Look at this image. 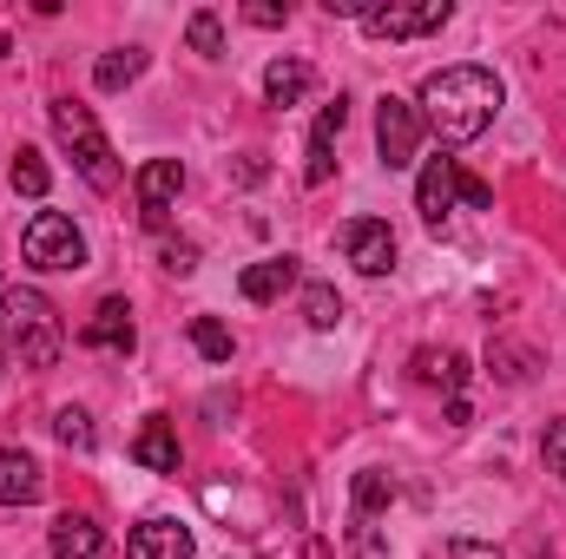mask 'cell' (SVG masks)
<instances>
[{
  "label": "cell",
  "mask_w": 566,
  "mask_h": 559,
  "mask_svg": "<svg viewBox=\"0 0 566 559\" xmlns=\"http://www.w3.org/2000/svg\"><path fill=\"white\" fill-rule=\"evenodd\" d=\"M416 113H422V126L448 145V151H454V145H474L494 126V113H501V80H494L488 66H441V73L422 80Z\"/></svg>",
  "instance_id": "obj_1"
},
{
  "label": "cell",
  "mask_w": 566,
  "mask_h": 559,
  "mask_svg": "<svg viewBox=\"0 0 566 559\" xmlns=\"http://www.w3.org/2000/svg\"><path fill=\"white\" fill-rule=\"evenodd\" d=\"M0 349L20 362V369H53L60 349H66V323L60 309L40 296V289H0Z\"/></svg>",
  "instance_id": "obj_2"
},
{
  "label": "cell",
  "mask_w": 566,
  "mask_h": 559,
  "mask_svg": "<svg viewBox=\"0 0 566 559\" xmlns=\"http://www.w3.org/2000/svg\"><path fill=\"white\" fill-rule=\"evenodd\" d=\"M46 119H53V139L73 151V165H80V178H86L93 191H119V158H113L106 133H99L93 106H80V99H53Z\"/></svg>",
  "instance_id": "obj_3"
},
{
  "label": "cell",
  "mask_w": 566,
  "mask_h": 559,
  "mask_svg": "<svg viewBox=\"0 0 566 559\" xmlns=\"http://www.w3.org/2000/svg\"><path fill=\"white\" fill-rule=\"evenodd\" d=\"M20 257L33 271H86V238L66 211H33V224L20 231Z\"/></svg>",
  "instance_id": "obj_4"
},
{
  "label": "cell",
  "mask_w": 566,
  "mask_h": 559,
  "mask_svg": "<svg viewBox=\"0 0 566 559\" xmlns=\"http://www.w3.org/2000/svg\"><path fill=\"white\" fill-rule=\"evenodd\" d=\"M422 113L409 106V99H396V93H382V106H376V151H382V165L389 171H409L416 165V151H422Z\"/></svg>",
  "instance_id": "obj_5"
},
{
  "label": "cell",
  "mask_w": 566,
  "mask_h": 559,
  "mask_svg": "<svg viewBox=\"0 0 566 559\" xmlns=\"http://www.w3.org/2000/svg\"><path fill=\"white\" fill-rule=\"evenodd\" d=\"M448 0H389V7H369L363 13V33L369 40H416V33H434L448 27Z\"/></svg>",
  "instance_id": "obj_6"
},
{
  "label": "cell",
  "mask_w": 566,
  "mask_h": 559,
  "mask_svg": "<svg viewBox=\"0 0 566 559\" xmlns=\"http://www.w3.org/2000/svg\"><path fill=\"white\" fill-rule=\"evenodd\" d=\"M461 158H428L422 165V178H416V211H422V224L428 231H448V218H454V204H461Z\"/></svg>",
  "instance_id": "obj_7"
},
{
  "label": "cell",
  "mask_w": 566,
  "mask_h": 559,
  "mask_svg": "<svg viewBox=\"0 0 566 559\" xmlns=\"http://www.w3.org/2000/svg\"><path fill=\"white\" fill-rule=\"evenodd\" d=\"M336 244H343V257H349L363 277H389V271H396V231H389L382 218H349V224L336 231Z\"/></svg>",
  "instance_id": "obj_8"
},
{
  "label": "cell",
  "mask_w": 566,
  "mask_h": 559,
  "mask_svg": "<svg viewBox=\"0 0 566 559\" xmlns=\"http://www.w3.org/2000/svg\"><path fill=\"white\" fill-rule=\"evenodd\" d=\"M178 184H185V165H178V158H151L139 178H133L145 231H165V218H171V204H178Z\"/></svg>",
  "instance_id": "obj_9"
},
{
  "label": "cell",
  "mask_w": 566,
  "mask_h": 559,
  "mask_svg": "<svg viewBox=\"0 0 566 559\" xmlns=\"http://www.w3.org/2000/svg\"><path fill=\"white\" fill-rule=\"evenodd\" d=\"M343 126H349V99L336 93L323 113H316V126H310V158H303V184H329V171H336V139H343Z\"/></svg>",
  "instance_id": "obj_10"
},
{
  "label": "cell",
  "mask_w": 566,
  "mask_h": 559,
  "mask_svg": "<svg viewBox=\"0 0 566 559\" xmlns=\"http://www.w3.org/2000/svg\"><path fill=\"white\" fill-rule=\"evenodd\" d=\"M80 342H86V349H106V356H133V342H139L133 303H126V296H106V303L93 309V323L80 329Z\"/></svg>",
  "instance_id": "obj_11"
},
{
  "label": "cell",
  "mask_w": 566,
  "mask_h": 559,
  "mask_svg": "<svg viewBox=\"0 0 566 559\" xmlns=\"http://www.w3.org/2000/svg\"><path fill=\"white\" fill-rule=\"evenodd\" d=\"M126 559H191V527H185V520H171V514H151V520L133 527Z\"/></svg>",
  "instance_id": "obj_12"
},
{
  "label": "cell",
  "mask_w": 566,
  "mask_h": 559,
  "mask_svg": "<svg viewBox=\"0 0 566 559\" xmlns=\"http://www.w3.org/2000/svg\"><path fill=\"white\" fill-rule=\"evenodd\" d=\"M40 494H46L40 461H33V454H20V447H0V507H33Z\"/></svg>",
  "instance_id": "obj_13"
},
{
  "label": "cell",
  "mask_w": 566,
  "mask_h": 559,
  "mask_svg": "<svg viewBox=\"0 0 566 559\" xmlns=\"http://www.w3.org/2000/svg\"><path fill=\"white\" fill-rule=\"evenodd\" d=\"M133 461H139V467H151V474H178V467H185L178 428H171L165 415H151L139 434H133Z\"/></svg>",
  "instance_id": "obj_14"
},
{
  "label": "cell",
  "mask_w": 566,
  "mask_h": 559,
  "mask_svg": "<svg viewBox=\"0 0 566 559\" xmlns=\"http://www.w3.org/2000/svg\"><path fill=\"white\" fill-rule=\"evenodd\" d=\"M99 547H106V534L93 527V514H60L46 527V553L53 559H99Z\"/></svg>",
  "instance_id": "obj_15"
},
{
  "label": "cell",
  "mask_w": 566,
  "mask_h": 559,
  "mask_svg": "<svg viewBox=\"0 0 566 559\" xmlns=\"http://www.w3.org/2000/svg\"><path fill=\"white\" fill-rule=\"evenodd\" d=\"M290 283H296V257H264L238 277V289H244V303H277Z\"/></svg>",
  "instance_id": "obj_16"
},
{
  "label": "cell",
  "mask_w": 566,
  "mask_h": 559,
  "mask_svg": "<svg viewBox=\"0 0 566 559\" xmlns=\"http://www.w3.org/2000/svg\"><path fill=\"white\" fill-rule=\"evenodd\" d=\"M416 382L461 395V389H468V356H461V349H422V356H416Z\"/></svg>",
  "instance_id": "obj_17"
},
{
  "label": "cell",
  "mask_w": 566,
  "mask_h": 559,
  "mask_svg": "<svg viewBox=\"0 0 566 559\" xmlns=\"http://www.w3.org/2000/svg\"><path fill=\"white\" fill-rule=\"evenodd\" d=\"M303 93H310V66H303V60H271V66H264V106H296V99H303Z\"/></svg>",
  "instance_id": "obj_18"
},
{
  "label": "cell",
  "mask_w": 566,
  "mask_h": 559,
  "mask_svg": "<svg viewBox=\"0 0 566 559\" xmlns=\"http://www.w3.org/2000/svg\"><path fill=\"white\" fill-rule=\"evenodd\" d=\"M349 500H356V514H363V520L389 514V507H396V474H382V467H363V474L349 481Z\"/></svg>",
  "instance_id": "obj_19"
},
{
  "label": "cell",
  "mask_w": 566,
  "mask_h": 559,
  "mask_svg": "<svg viewBox=\"0 0 566 559\" xmlns=\"http://www.w3.org/2000/svg\"><path fill=\"white\" fill-rule=\"evenodd\" d=\"M139 73H145V53L139 46H119V53H106V60L93 66V86H99V93H126Z\"/></svg>",
  "instance_id": "obj_20"
},
{
  "label": "cell",
  "mask_w": 566,
  "mask_h": 559,
  "mask_svg": "<svg viewBox=\"0 0 566 559\" xmlns=\"http://www.w3.org/2000/svg\"><path fill=\"white\" fill-rule=\"evenodd\" d=\"M13 191L20 198H46V184H53V171H46V151H33V145H20V158H13Z\"/></svg>",
  "instance_id": "obj_21"
},
{
  "label": "cell",
  "mask_w": 566,
  "mask_h": 559,
  "mask_svg": "<svg viewBox=\"0 0 566 559\" xmlns=\"http://www.w3.org/2000/svg\"><path fill=\"white\" fill-rule=\"evenodd\" d=\"M303 323L310 329H336L343 323V296L329 283H303Z\"/></svg>",
  "instance_id": "obj_22"
},
{
  "label": "cell",
  "mask_w": 566,
  "mask_h": 559,
  "mask_svg": "<svg viewBox=\"0 0 566 559\" xmlns=\"http://www.w3.org/2000/svg\"><path fill=\"white\" fill-rule=\"evenodd\" d=\"M191 349H198L205 362H231L238 342H231V329H224L218 316H191Z\"/></svg>",
  "instance_id": "obj_23"
},
{
  "label": "cell",
  "mask_w": 566,
  "mask_h": 559,
  "mask_svg": "<svg viewBox=\"0 0 566 559\" xmlns=\"http://www.w3.org/2000/svg\"><path fill=\"white\" fill-rule=\"evenodd\" d=\"M53 434H60L73 454H93V447H99V428H93L86 409H60V415H53Z\"/></svg>",
  "instance_id": "obj_24"
},
{
  "label": "cell",
  "mask_w": 566,
  "mask_h": 559,
  "mask_svg": "<svg viewBox=\"0 0 566 559\" xmlns=\"http://www.w3.org/2000/svg\"><path fill=\"white\" fill-rule=\"evenodd\" d=\"M185 40L205 53V60H224V20L205 7V13H191V27H185Z\"/></svg>",
  "instance_id": "obj_25"
},
{
  "label": "cell",
  "mask_w": 566,
  "mask_h": 559,
  "mask_svg": "<svg viewBox=\"0 0 566 559\" xmlns=\"http://www.w3.org/2000/svg\"><path fill=\"white\" fill-rule=\"evenodd\" d=\"M349 553H356V559H389V540H382V527L356 514V520H349Z\"/></svg>",
  "instance_id": "obj_26"
},
{
  "label": "cell",
  "mask_w": 566,
  "mask_h": 559,
  "mask_svg": "<svg viewBox=\"0 0 566 559\" xmlns=\"http://www.w3.org/2000/svg\"><path fill=\"white\" fill-rule=\"evenodd\" d=\"M488 369H494L501 382H527V349H514V342H494V349H488Z\"/></svg>",
  "instance_id": "obj_27"
},
{
  "label": "cell",
  "mask_w": 566,
  "mask_h": 559,
  "mask_svg": "<svg viewBox=\"0 0 566 559\" xmlns=\"http://www.w3.org/2000/svg\"><path fill=\"white\" fill-rule=\"evenodd\" d=\"M158 264H165L171 277H191V271H198V244H191V238H165V251H158Z\"/></svg>",
  "instance_id": "obj_28"
},
{
  "label": "cell",
  "mask_w": 566,
  "mask_h": 559,
  "mask_svg": "<svg viewBox=\"0 0 566 559\" xmlns=\"http://www.w3.org/2000/svg\"><path fill=\"white\" fill-rule=\"evenodd\" d=\"M541 454H547V467L566 481V421H547V434H541Z\"/></svg>",
  "instance_id": "obj_29"
},
{
  "label": "cell",
  "mask_w": 566,
  "mask_h": 559,
  "mask_svg": "<svg viewBox=\"0 0 566 559\" xmlns=\"http://www.w3.org/2000/svg\"><path fill=\"white\" fill-rule=\"evenodd\" d=\"M461 204H468V211H488V204H494V191H488V184L468 171V178H461Z\"/></svg>",
  "instance_id": "obj_30"
},
{
  "label": "cell",
  "mask_w": 566,
  "mask_h": 559,
  "mask_svg": "<svg viewBox=\"0 0 566 559\" xmlns=\"http://www.w3.org/2000/svg\"><path fill=\"white\" fill-rule=\"evenodd\" d=\"M244 20H251V27H283V20H290V7H271V0H258V7H244Z\"/></svg>",
  "instance_id": "obj_31"
},
{
  "label": "cell",
  "mask_w": 566,
  "mask_h": 559,
  "mask_svg": "<svg viewBox=\"0 0 566 559\" xmlns=\"http://www.w3.org/2000/svg\"><path fill=\"white\" fill-rule=\"evenodd\" d=\"M323 13H329V20H363L369 0H323Z\"/></svg>",
  "instance_id": "obj_32"
},
{
  "label": "cell",
  "mask_w": 566,
  "mask_h": 559,
  "mask_svg": "<svg viewBox=\"0 0 566 559\" xmlns=\"http://www.w3.org/2000/svg\"><path fill=\"white\" fill-rule=\"evenodd\" d=\"M448 559H501V553H488V547H468V540H454V547H448Z\"/></svg>",
  "instance_id": "obj_33"
},
{
  "label": "cell",
  "mask_w": 566,
  "mask_h": 559,
  "mask_svg": "<svg viewBox=\"0 0 566 559\" xmlns=\"http://www.w3.org/2000/svg\"><path fill=\"white\" fill-rule=\"evenodd\" d=\"M448 421L461 428V421H474V409H468V395H448Z\"/></svg>",
  "instance_id": "obj_34"
},
{
  "label": "cell",
  "mask_w": 566,
  "mask_h": 559,
  "mask_svg": "<svg viewBox=\"0 0 566 559\" xmlns=\"http://www.w3.org/2000/svg\"><path fill=\"white\" fill-rule=\"evenodd\" d=\"M7 53H13V40H7V33H0V60H7Z\"/></svg>",
  "instance_id": "obj_35"
}]
</instances>
